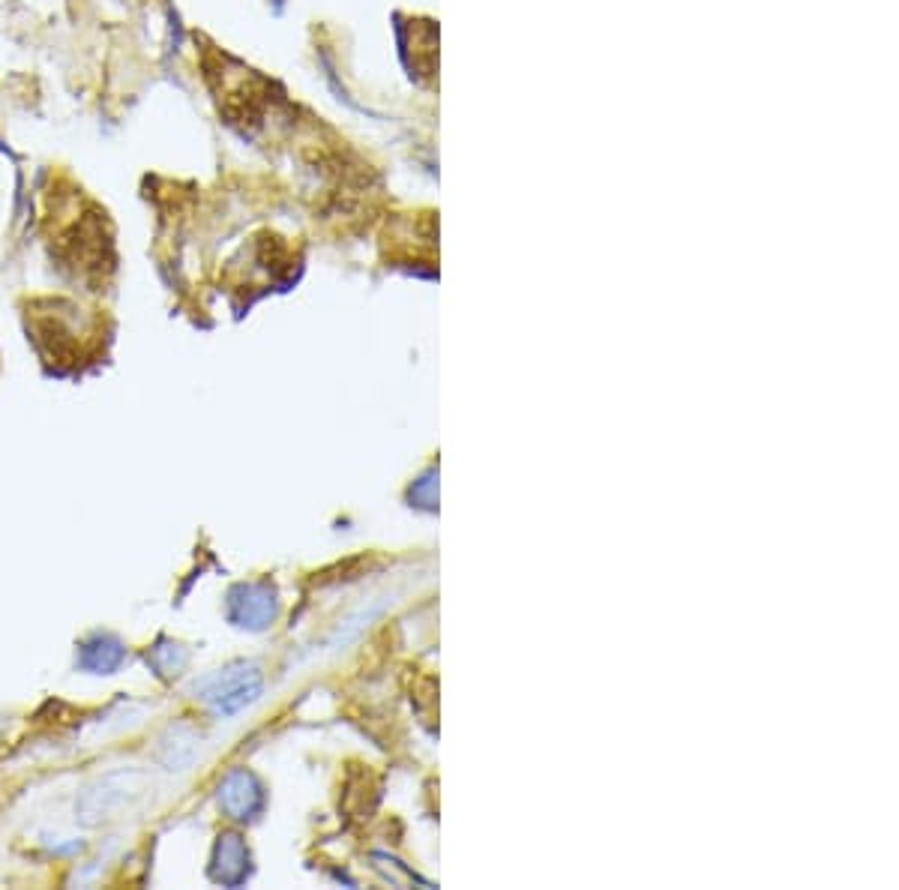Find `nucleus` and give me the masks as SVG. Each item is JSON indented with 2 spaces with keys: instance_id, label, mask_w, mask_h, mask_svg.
Wrapping results in <instances>:
<instances>
[{
  "instance_id": "f257e3e1",
  "label": "nucleus",
  "mask_w": 899,
  "mask_h": 890,
  "mask_svg": "<svg viewBox=\"0 0 899 890\" xmlns=\"http://www.w3.org/2000/svg\"><path fill=\"white\" fill-rule=\"evenodd\" d=\"M261 690V675L255 669H240V672H222L213 687L207 690V702L219 711V714H234L243 705H249Z\"/></svg>"
}]
</instances>
